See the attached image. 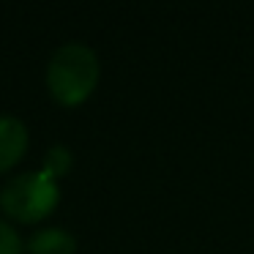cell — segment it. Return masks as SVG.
<instances>
[{
	"mask_svg": "<svg viewBox=\"0 0 254 254\" xmlns=\"http://www.w3.org/2000/svg\"><path fill=\"white\" fill-rule=\"evenodd\" d=\"M101 79V61L82 41H66L50 55L44 82L52 101L61 107H79L93 96Z\"/></svg>",
	"mask_w": 254,
	"mask_h": 254,
	"instance_id": "1",
	"label": "cell"
},
{
	"mask_svg": "<svg viewBox=\"0 0 254 254\" xmlns=\"http://www.w3.org/2000/svg\"><path fill=\"white\" fill-rule=\"evenodd\" d=\"M61 202V181L44 170H28L11 175L0 189V210L8 221L39 224L50 219Z\"/></svg>",
	"mask_w": 254,
	"mask_h": 254,
	"instance_id": "2",
	"label": "cell"
},
{
	"mask_svg": "<svg viewBox=\"0 0 254 254\" xmlns=\"http://www.w3.org/2000/svg\"><path fill=\"white\" fill-rule=\"evenodd\" d=\"M30 148V131L22 118L0 115V175L11 172Z\"/></svg>",
	"mask_w": 254,
	"mask_h": 254,
	"instance_id": "3",
	"label": "cell"
},
{
	"mask_svg": "<svg viewBox=\"0 0 254 254\" xmlns=\"http://www.w3.org/2000/svg\"><path fill=\"white\" fill-rule=\"evenodd\" d=\"M28 254H77V238L63 227H41L25 241Z\"/></svg>",
	"mask_w": 254,
	"mask_h": 254,
	"instance_id": "4",
	"label": "cell"
},
{
	"mask_svg": "<svg viewBox=\"0 0 254 254\" xmlns=\"http://www.w3.org/2000/svg\"><path fill=\"white\" fill-rule=\"evenodd\" d=\"M74 167V156H71V148L68 145H52L47 150L44 161H41V170L50 172L55 181H61L63 175H68V170Z\"/></svg>",
	"mask_w": 254,
	"mask_h": 254,
	"instance_id": "5",
	"label": "cell"
},
{
	"mask_svg": "<svg viewBox=\"0 0 254 254\" xmlns=\"http://www.w3.org/2000/svg\"><path fill=\"white\" fill-rule=\"evenodd\" d=\"M0 254H25V241L17 232L14 221L0 216Z\"/></svg>",
	"mask_w": 254,
	"mask_h": 254,
	"instance_id": "6",
	"label": "cell"
}]
</instances>
